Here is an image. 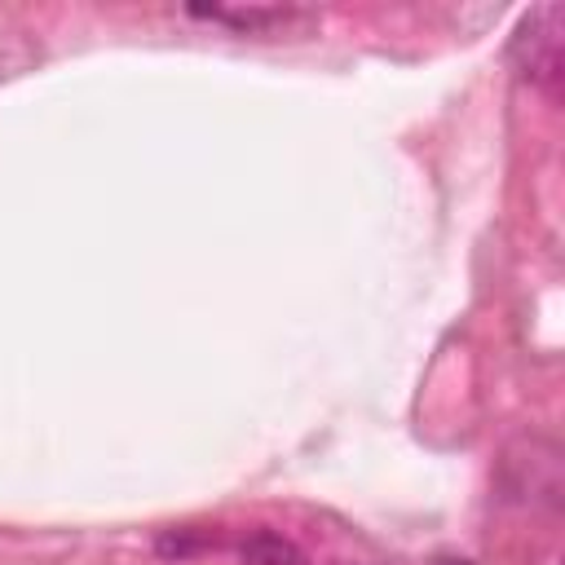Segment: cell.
Listing matches in <instances>:
<instances>
[{
	"label": "cell",
	"instance_id": "cell-1",
	"mask_svg": "<svg viewBox=\"0 0 565 565\" xmlns=\"http://www.w3.org/2000/svg\"><path fill=\"white\" fill-rule=\"evenodd\" d=\"M561 22H565L561 4H539V9H530V18H521V26L512 35L516 71L547 93H556V84H561Z\"/></svg>",
	"mask_w": 565,
	"mask_h": 565
},
{
	"label": "cell",
	"instance_id": "cell-2",
	"mask_svg": "<svg viewBox=\"0 0 565 565\" xmlns=\"http://www.w3.org/2000/svg\"><path fill=\"white\" fill-rule=\"evenodd\" d=\"M190 13L225 22V26H238V31H274V26H287L296 18L291 9H190Z\"/></svg>",
	"mask_w": 565,
	"mask_h": 565
},
{
	"label": "cell",
	"instance_id": "cell-3",
	"mask_svg": "<svg viewBox=\"0 0 565 565\" xmlns=\"http://www.w3.org/2000/svg\"><path fill=\"white\" fill-rule=\"evenodd\" d=\"M247 556H252L256 565H296V561H300L296 547L282 543L278 534H256V539L247 543Z\"/></svg>",
	"mask_w": 565,
	"mask_h": 565
},
{
	"label": "cell",
	"instance_id": "cell-4",
	"mask_svg": "<svg viewBox=\"0 0 565 565\" xmlns=\"http://www.w3.org/2000/svg\"><path fill=\"white\" fill-rule=\"evenodd\" d=\"M433 565H472V561H463V556H437Z\"/></svg>",
	"mask_w": 565,
	"mask_h": 565
}]
</instances>
